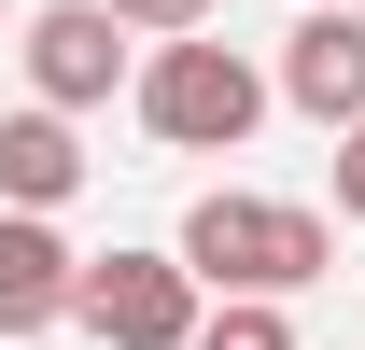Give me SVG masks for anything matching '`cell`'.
<instances>
[{
  "label": "cell",
  "instance_id": "6da1fadb",
  "mask_svg": "<svg viewBox=\"0 0 365 350\" xmlns=\"http://www.w3.org/2000/svg\"><path fill=\"white\" fill-rule=\"evenodd\" d=\"M182 280H197V295H267V308H295L323 280V266H337V224L309 211V196H253V182H211V196H197V211H182Z\"/></svg>",
  "mask_w": 365,
  "mask_h": 350
},
{
  "label": "cell",
  "instance_id": "7a4b0ae2",
  "mask_svg": "<svg viewBox=\"0 0 365 350\" xmlns=\"http://www.w3.org/2000/svg\"><path fill=\"white\" fill-rule=\"evenodd\" d=\"M127 112L169 140V154H239V140L267 127V70L197 28V43H155V56L127 70Z\"/></svg>",
  "mask_w": 365,
  "mask_h": 350
},
{
  "label": "cell",
  "instance_id": "3957f363",
  "mask_svg": "<svg viewBox=\"0 0 365 350\" xmlns=\"http://www.w3.org/2000/svg\"><path fill=\"white\" fill-rule=\"evenodd\" d=\"M197 280H182V253H85V280H71V322H85L98 350H197Z\"/></svg>",
  "mask_w": 365,
  "mask_h": 350
},
{
  "label": "cell",
  "instance_id": "277c9868",
  "mask_svg": "<svg viewBox=\"0 0 365 350\" xmlns=\"http://www.w3.org/2000/svg\"><path fill=\"white\" fill-rule=\"evenodd\" d=\"M14 56H29V98H43V112H98V98L140 70V56H127V28H113L98 0H43V14L14 28Z\"/></svg>",
  "mask_w": 365,
  "mask_h": 350
},
{
  "label": "cell",
  "instance_id": "5b68a950",
  "mask_svg": "<svg viewBox=\"0 0 365 350\" xmlns=\"http://www.w3.org/2000/svg\"><path fill=\"white\" fill-rule=\"evenodd\" d=\"M267 98H295L309 127H365V14H295Z\"/></svg>",
  "mask_w": 365,
  "mask_h": 350
},
{
  "label": "cell",
  "instance_id": "8992f818",
  "mask_svg": "<svg viewBox=\"0 0 365 350\" xmlns=\"http://www.w3.org/2000/svg\"><path fill=\"white\" fill-rule=\"evenodd\" d=\"M71 280H85V253L43 211H0V336H56L71 322Z\"/></svg>",
  "mask_w": 365,
  "mask_h": 350
},
{
  "label": "cell",
  "instance_id": "52a82bcc",
  "mask_svg": "<svg viewBox=\"0 0 365 350\" xmlns=\"http://www.w3.org/2000/svg\"><path fill=\"white\" fill-rule=\"evenodd\" d=\"M71 196H85V140H71V112H43V98H29V112H0V211H71Z\"/></svg>",
  "mask_w": 365,
  "mask_h": 350
},
{
  "label": "cell",
  "instance_id": "ba28073f",
  "mask_svg": "<svg viewBox=\"0 0 365 350\" xmlns=\"http://www.w3.org/2000/svg\"><path fill=\"white\" fill-rule=\"evenodd\" d=\"M197 350H295V308H267V295H211V308H197Z\"/></svg>",
  "mask_w": 365,
  "mask_h": 350
},
{
  "label": "cell",
  "instance_id": "9c48e42d",
  "mask_svg": "<svg viewBox=\"0 0 365 350\" xmlns=\"http://www.w3.org/2000/svg\"><path fill=\"white\" fill-rule=\"evenodd\" d=\"M98 14H113L127 43H197V28H211L225 0H98Z\"/></svg>",
  "mask_w": 365,
  "mask_h": 350
},
{
  "label": "cell",
  "instance_id": "30bf717a",
  "mask_svg": "<svg viewBox=\"0 0 365 350\" xmlns=\"http://www.w3.org/2000/svg\"><path fill=\"white\" fill-rule=\"evenodd\" d=\"M337 224H365V127H337Z\"/></svg>",
  "mask_w": 365,
  "mask_h": 350
},
{
  "label": "cell",
  "instance_id": "8fae6325",
  "mask_svg": "<svg viewBox=\"0 0 365 350\" xmlns=\"http://www.w3.org/2000/svg\"><path fill=\"white\" fill-rule=\"evenodd\" d=\"M309 14H365V0H309Z\"/></svg>",
  "mask_w": 365,
  "mask_h": 350
},
{
  "label": "cell",
  "instance_id": "7c38bea8",
  "mask_svg": "<svg viewBox=\"0 0 365 350\" xmlns=\"http://www.w3.org/2000/svg\"><path fill=\"white\" fill-rule=\"evenodd\" d=\"M0 14H14V0H0Z\"/></svg>",
  "mask_w": 365,
  "mask_h": 350
}]
</instances>
